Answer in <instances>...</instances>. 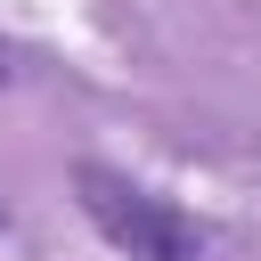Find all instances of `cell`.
Returning <instances> with one entry per match:
<instances>
[{
	"instance_id": "cell-1",
	"label": "cell",
	"mask_w": 261,
	"mask_h": 261,
	"mask_svg": "<svg viewBox=\"0 0 261 261\" xmlns=\"http://www.w3.org/2000/svg\"><path fill=\"white\" fill-rule=\"evenodd\" d=\"M73 188H82V212L98 220V237L122 245L130 261H204L196 220H179V212H171L163 196H147L139 179H122V171H106V163H82Z\"/></svg>"
},
{
	"instance_id": "cell-2",
	"label": "cell",
	"mask_w": 261,
	"mask_h": 261,
	"mask_svg": "<svg viewBox=\"0 0 261 261\" xmlns=\"http://www.w3.org/2000/svg\"><path fill=\"white\" fill-rule=\"evenodd\" d=\"M0 220H8V204H0Z\"/></svg>"
}]
</instances>
